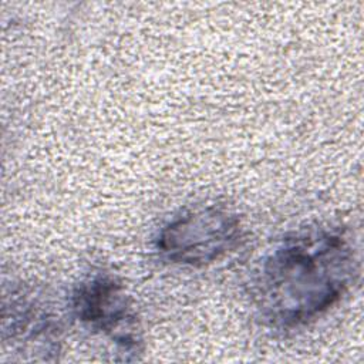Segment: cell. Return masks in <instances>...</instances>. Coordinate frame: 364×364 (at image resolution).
I'll return each instance as SVG.
<instances>
[{"mask_svg":"<svg viewBox=\"0 0 364 364\" xmlns=\"http://www.w3.org/2000/svg\"><path fill=\"white\" fill-rule=\"evenodd\" d=\"M357 274V252L346 230H301L282 239L260 262L252 286L255 309L266 326L294 330L336 306Z\"/></svg>","mask_w":364,"mask_h":364,"instance_id":"6da1fadb","label":"cell"},{"mask_svg":"<svg viewBox=\"0 0 364 364\" xmlns=\"http://www.w3.org/2000/svg\"><path fill=\"white\" fill-rule=\"evenodd\" d=\"M73 316L94 333L108 336L122 354L139 351L136 316L122 283L108 274L95 273L81 280L70 297Z\"/></svg>","mask_w":364,"mask_h":364,"instance_id":"3957f363","label":"cell"},{"mask_svg":"<svg viewBox=\"0 0 364 364\" xmlns=\"http://www.w3.org/2000/svg\"><path fill=\"white\" fill-rule=\"evenodd\" d=\"M240 235V220L232 210L218 205L195 206L159 229L155 249L172 264L203 267L233 250Z\"/></svg>","mask_w":364,"mask_h":364,"instance_id":"7a4b0ae2","label":"cell"}]
</instances>
